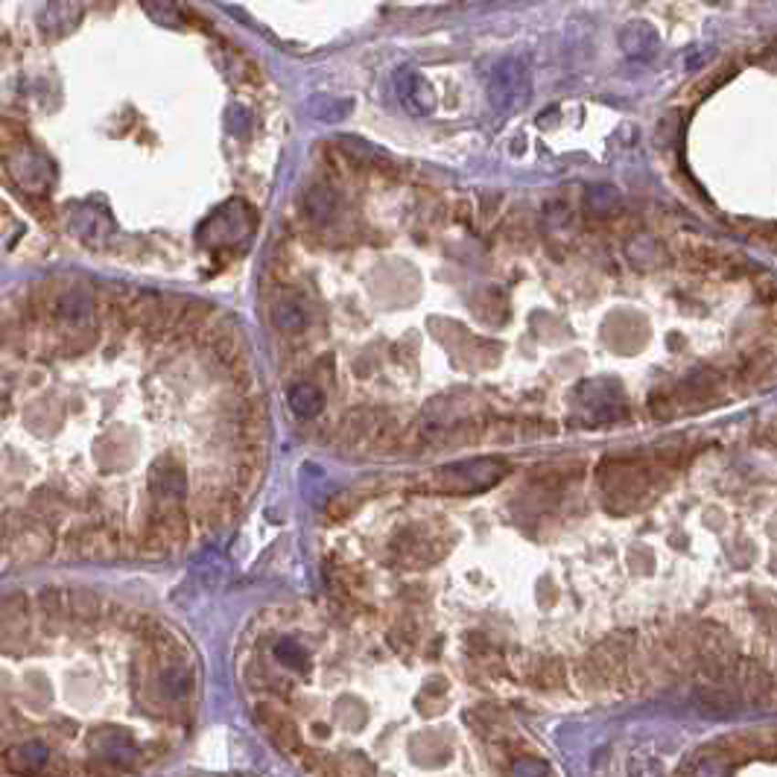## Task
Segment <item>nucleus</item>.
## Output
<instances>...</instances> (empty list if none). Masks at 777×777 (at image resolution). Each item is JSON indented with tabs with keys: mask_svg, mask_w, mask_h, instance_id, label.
Wrapping results in <instances>:
<instances>
[{
	"mask_svg": "<svg viewBox=\"0 0 777 777\" xmlns=\"http://www.w3.org/2000/svg\"><path fill=\"white\" fill-rule=\"evenodd\" d=\"M532 97V77L529 68L520 59H503L495 65L488 77V102L497 114L509 117L520 112Z\"/></svg>",
	"mask_w": 777,
	"mask_h": 777,
	"instance_id": "obj_1",
	"label": "nucleus"
},
{
	"mask_svg": "<svg viewBox=\"0 0 777 777\" xmlns=\"http://www.w3.org/2000/svg\"><path fill=\"white\" fill-rule=\"evenodd\" d=\"M395 91H398V100L403 102V109H407L410 114L415 117H424V114H432L436 112V91H432V85L427 77H421L415 68H400L395 70Z\"/></svg>",
	"mask_w": 777,
	"mask_h": 777,
	"instance_id": "obj_2",
	"label": "nucleus"
},
{
	"mask_svg": "<svg viewBox=\"0 0 777 777\" xmlns=\"http://www.w3.org/2000/svg\"><path fill=\"white\" fill-rule=\"evenodd\" d=\"M4 769L21 777H48L53 769V751L38 740H29L4 754Z\"/></svg>",
	"mask_w": 777,
	"mask_h": 777,
	"instance_id": "obj_3",
	"label": "nucleus"
},
{
	"mask_svg": "<svg viewBox=\"0 0 777 777\" xmlns=\"http://www.w3.org/2000/svg\"><path fill=\"white\" fill-rule=\"evenodd\" d=\"M258 719L266 730V737L272 740L283 754H302L304 751L302 730H298V725L293 722V716L287 710H281L275 705H261Z\"/></svg>",
	"mask_w": 777,
	"mask_h": 777,
	"instance_id": "obj_4",
	"label": "nucleus"
},
{
	"mask_svg": "<svg viewBox=\"0 0 777 777\" xmlns=\"http://www.w3.org/2000/svg\"><path fill=\"white\" fill-rule=\"evenodd\" d=\"M211 222L217 226V237H214V243L226 246V243H237V240H243V237H246L251 229H255V214H251L243 202H231V205L222 208V211H219Z\"/></svg>",
	"mask_w": 777,
	"mask_h": 777,
	"instance_id": "obj_5",
	"label": "nucleus"
},
{
	"mask_svg": "<svg viewBox=\"0 0 777 777\" xmlns=\"http://www.w3.org/2000/svg\"><path fill=\"white\" fill-rule=\"evenodd\" d=\"M620 48L634 62H646L661 48V36L649 21H632L620 29Z\"/></svg>",
	"mask_w": 777,
	"mask_h": 777,
	"instance_id": "obj_6",
	"label": "nucleus"
},
{
	"mask_svg": "<svg viewBox=\"0 0 777 777\" xmlns=\"http://www.w3.org/2000/svg\"><path fill=\"white\" fill-rule=\"evenodd\" d=\"M272 319H275L278 327H283V331H304V327L310 325V310L302 298L283 295L281 302H275Z\"/></svg>",
	"mask_w": 777,
	"mask_h": 777,
	"instance_id": "obj_7",
	"label": "nucleus"
},
{
	"mask_svg": "<svg viewBox=\"0 0 777 777\" xmlns=\"http://www.w3.org/2000/svg\"><path fill=\"white\" fill-rule=\"evenodd\" d=\"M290 410L298 418H316L325 410V395L313 383H295L290 388Z\"/></svg>",
	"mask_w": 777,
	"mask_h": 777,
	"instance_id": "obj_8",
	"label": "nucleus"
},
{
	"mask_svg": "<svg viewBox=\"0 0 777 777\" xmlns=\"http://www.w3.org/2000/svg\"><path fill=\"white\" fill-rule=\"evenodd\" d=\"M307 109L313 112V117H319V121H342V117L351 112V102H348V100L327 97V94H319V97H313V100L307 102Z\"/></svg>",
	"mask_w": 777,
	"mask_h": 777,
	"instance_id": "obj_9",
	"label": "nucleus"
},
{
	"mask_svg": "<svg viewBox=\"0 0 777 777\" xmlns=\"http://www.w3.org/2000/svg\"><path fill=\"white\" fill-rule=\"evenodd\" d=\"M742 687H745V693H749V698H754V701L772 698V678L760 666L749 664L742 669Z\"/></svg>",
	"mask_w": 777,
	"mask_h": 777,
	"instance_id": "obj_10",
	"label": "nucleus"
},
{
	"mask_svg": "<svg viewBox=\"0 0 777 777\" xmlns=\"http://www.w3.org/2000/svg\"><path fill=\"white\" fill-rule=\"evenodd\" d=\"M334 208H336V197L327 187H313L310 193H307V211H310V217L316 219V222H327L331 219V214H334Z\"/></svg>",
	"mask_w": 777,
	"mask_h": 777,
	"instance_id": "obj_11",
	"label": "nucleus"
}]
</instances>
